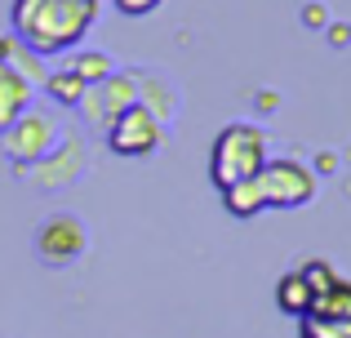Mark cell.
Segmentation results:
<instances>
[{"instance_id": "obj_16", "label": "cell", "mask_w": 351, "mask_h": 338, "mask_svg": "<svg viewBox=\"0 0 351 338\" xmlns=\"http://www.w3.org/2000/svg\"><path fill=\"white\" fill-rule=\"evenodd\" d=\"M302 23L307 27H325L329 23V14H325V5H320V0H311L307 9H302Z\"/></svg>"}, {"instance_id": "obj_14", "label": "cell", "mask_w": 351, "mask_h": 338, "mask_svg": "<svg viewBox=\"0 0 351 338\" xmlns=\"http://www.w3.org/2000/svg\"><path fill=\"white\" fill-rule=\"evenodd\" d=\"M298 271H302V280H307V285H311V294H325V289H329V285H334V280H338V271L329 267L325 258H311V263H302Z\"/></svg>"}, {"instance_id": "obj_7", "label": "cell", "mask_w": 351, "mask_h": 338, "mask_svg": "<svg viewBox=\"0 0 351 338\" xmlns=\"http://www.w3.org/2000/svg\"><path fill=\"white\" fill-rule=\"evenodd\" d=\"M32 107V80L18 71V62H0V134Z\"/></svg>"}, {"instance_id": "obj_11", "label": "cell", "mask_w": 351, "mask_h": 338, "mask_svg": "<svg viewBox=\"0 0 351 338\" xmlns=\"http://www.w3.org/2000/svg\"><path fill=\"white\" fill-rule=\"evenodd\" d=\"M45 89H49V98H53L58 107H80V103H85V94H89V85H85V80H80L71 67L53 71V76L45 80Z\"/></svg>"}, {"instance_id": "obj_17", "label": "cell", "mask_w": 351, "mask_h": 338, "mask_svg": "<svg viewBox=\"0 0 351 338\" xmlns=\"http://www.w3.org/2000/svg\"><path fill=\"white\" fill-rule=\"evenodd\" d=\"M329 40H334V45H347V40H351V23H347V27L334 23V27H329Z\"/></svg>"}, {"instance_id": "obj_12", "label": "cell", "mask_w": 351, "mask_h": 338, "mask_svg": "<svg viewBox=\"0 0 351 338\" xmlns=\"http://www.w3.org/2000/svg\"><path fill=\"white\" fill-rule=\"evenodd\" d=\"M67 67L76 71V76L85 80L89 89H94V85H103V80L116 71V62H112V53H94V49H89V53H76V58H71Z\"/></svg>"}, {"instance_id": "obj_5", "label": "cell", "mask_w": 351, "mask_h": 338, "mask_svg": "<svg viewBox=\"0 0 351 338\" xmlns=\"http://www.w3.org/2000/svg\"><path fill=\"white\" fill-rule=\"evenodd\" d=\"M165 138V121L147 103H134L107 125V147L116 156H152Z\"/></svg>"}, {"instance_id": "obj_2", "label": "cell", "mask_w": 351, "mask_h": 338, "mask_svg": "<svg viewBox=\"0 0 351 338\" xmlns=\"http://www.w3.org/2000/svg\"><path fill=\"white\" fill-rule=\"evenodd\" d=\"M267 134L249 121H236L227 130H218L214 147H209V178L214 187H232V182H245V178H258L267 165Z\"/></svg>"}, {"instance_id": "obj_3", "label": "cell", "mask_w": 351, "mask_h": 338, "mask_svg": "<svg viewBox=\"0 0 351 338\" xmlns=\"http://www.w3.org/2000/svg\"><path fill=\"white\" fill-rule=\"evenodd\" d=\"M0 138H5V156L14 160L18 169H27V165H36V160L49 156V152L62 143V134H58V116L32 103Z\"/></svg>"}, {"instance_id": "obj_1", "label": "cell", "mask_w": 351, "mask_h": 338, "mask_svg": "<svg viewBox=\"0 0 351 338\" xmlns=\"http://www.w3.org/2000/svg\"><path fill=\"white\" fill-rule=\"evenodd\" d=\"M98 18V0H14V32L36 58L76 49Z\"/></svg>"}, {"instance_id": "obj_9", "label": "cell", "mask_w": 351, "mask_h": 338, "mask_svg": "<svg viewBox=\"0 0 351 338\" xmlns=\"http://www.w3.org/2000/svg\"><path fill=\"white\" fill-rule=\"evenodd\" d=\"M311 303H316V294H311V285L302 280V271H289V276H280V285H276V307H280L285 316H307Z\"/></svg>"}, {"instance_id": "obj_6", "label": "cell", "mask_w": 351, "mask_h": 338, "mask_svg": "<svg viewBox=\"0 0 351 338\" xmlns=\"http://www.w3.org/2000/svg\"><path fill=\"white\" fill-rule=\"evenodd\" d=\"M85 245H89V236H85V223H80L76 214H58L36 232V254H40V263H49V267L76 263L80 254H85Z\"/></svg>"}, {"instance_id": "obj_4", "label": "cell", "mask_w": 351, "mask_h": 338, "mask_svg": "<svg viewBox=\"0 0 351 338\" xmlns=\"http://www.w3.org/2000/svg\"><path fill=\"white\" fill-rule=\"evenodd\" d=\"M258 178H263V191H267V209H302L316 200V187H320L316 182L320 173L293 156L267 160Z\"/></svg>"}, {"instance_id": "obj_15", "label": "cell", "mask_w": 351, "mask_h": 338, "mask_svg": "<svg viewBox=\"0 0 351 338\" xmlns=\"http://www.w3.org/2000/svg\"><path fill=\"white\" fill-rule=\"evenodd\" d=\"M116 9L129 14V18H143V14H152V9H160V0H116Z\"/></svg>"}, {"instance_id": "obj_18", "label": "cell", "mask_w": 351, "mask_h": 338, "mask_svg": "<svg viewBox=\"0 0 351 338\" xmlns=\"http://www.w3.org/2000/svg\"><path fill=\"white\" fill-rule=\"evenodd\" d=\"M18 53V40H9V36H0V62H14Z\"/></svg>"}, {"instance_id": "obj_8", "label": "cell", "mask_w": 351, "mask_h": 338, "mask_svg": "<svg viewBox=\"0 0 351 338\" xmlns=\"http://www.w3.org/2000/svg\"><path fill=\"white\" fill-rule=\"evenodd\" d=\"M223 205H227V214H232V218H258V214H267L263 178H245V182L223 187Z\"/></svg>"}, {"instance_id": "obj_19", "label": "cell", "mask_w": 351, "mask_h": 338, "mask_svg": "<svg viewBox=\"0 0 351 338\" xmlns=\"http://www.w3.org/2000/svg\"><path fill=\"white\" fill-rule=\"evenodd\" d=\"M334 165H338V156H320V160H316V173H329Z\"/></svg>"}, {"instance_id": "obj_10", "label": "cell", "mask_w": 351, "mask_h": 338, "mask_svg": "<svg viewBox=\"0 0 351 338\" xmlns=\"http://www.w3.org/2000/svg\"><path fill=\"white\" fill-rule=\"evenodd\" d=\"M307 316H329V321H351V280L338 276L334 285L325 289V294H316V303H311Z\"/></svg>"}, {"instance_id": "obj_13", "label": "cell", "mask_w": 351, "mask_h": 338, "mask_svg": "<svg viewBox=\"0 0 351 338\" xmlns=\"http://www.w3.org/2000/svg\"><path fill=\"white\" fill-rule=\"evenodd\" d=\"M302 338H351V321H329V316H302Z\"/></svg>"}]
</instances>
